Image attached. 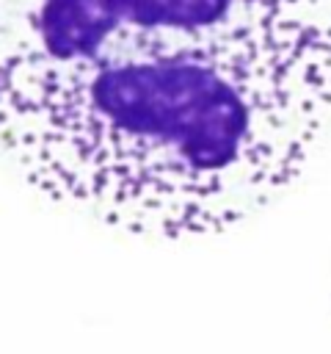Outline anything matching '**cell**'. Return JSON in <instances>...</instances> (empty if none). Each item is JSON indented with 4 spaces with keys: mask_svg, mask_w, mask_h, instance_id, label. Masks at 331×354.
<instances>
[{
    "mask_svg": "<svg viewBox=\"0 0 331 354\" xmlns=\"http://www.w3.org/2000/svg\"><path fill=\"white\" fill-rule=\"evenodd\" d=\"M0 58V141L55 202L160 238L243 224L331 111L309 0H36Z\"/></svg>",
    "mask_w": 331,
    "mask_h": 354,
    "instance_id": "1",
    "label": "cell"
}]
</instances>
